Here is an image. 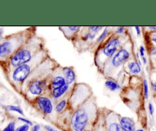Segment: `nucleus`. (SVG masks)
I'll use <instances>...</instances> for the list:
<instances>
[{
  "instance_id": "f257e3e1",
  "label": "nucleus",
  "mask_w": 156,
  "mask_h": 131,
  "mask_svg": "<svg viewBox=\"0 0 156 131\" xmlns=\"http://www.w3.org/2000/svg\"><path fill=\"white\" fill-rule=\"evenodd\" d=\"M43 40L37 37H30L24 45L20 47L11 56L10 63L12 67L17 68L27 63L42 50Z\"/></svg>"
},
{
  "instance_id": "f03ea898",
  "label": "nucleus",
  "mask_w": 156,
  "mask_h": 131,
  "mask_svg": "<svg viewBox=\"0 0 156 131\" xmlns=\"http://www.w3.org/2000/svg\"><path fill=\"white\" fill-rule=\"evenodd\" d=\"M121 47V39L118 36H111L105 44L101 46L95 54V63L99 69L104 67L105 64L118 51Z\"/></svg>"
},
{
  "instance_id": "7ed1b4c3",
  "label": "nucleus",
  "mask_w": 156,
  "mask_h": 131,
  "mask_svg": "<svg viewBox=\"0 0 156 131\" xmlns=\"http://www.w3.org/2000/svg\"><path fill=\"white\" fill-rule=\"evenodd\" d=\"M45 56V52L42 50L33 58L31 61L15 68L12 73V80L18 84L23 83L31 74L32 72L36 69V67H38V66L41 63Z\"/></svg>"
},
{
  "instance_id": "20e7f679",
  "label": "nucleus",
  "mask_w": 156,
  "mask_h": 131,
  "mask_svg": "<svg viewBox=\"0 0 156 131\" xmlns=\"http://www.w3.org/2000/svg\"><path fill=\"white\" fill-rule=\"evenodd\" d=\"M131 56L130 47L127 44L120 47L118 51L105 64L103 67L104 73H109L114 69H117L126 63Z\"/></svg>"
},
{
  "instance_id": "39448f33",
  "label": "nucleus",
  "mask_w": 156,
  "mask_h": 131,
  "mask_svg": "<svg viewBox=\"0 0 156 131\" xmlns=\"http://www.w3.org/2000/svg\"><path fill=\"white\" fill-rule=\"evenodd\" d=\"M91 120V110L87 106H82L74 111L70 120L73 131H85Z\"/></svg>"
},
{
  "instance_id": "423d86ee",
  "label": "nucleus",
  "mask_w": 156,
  "mask_h": 131,
  "mask_svg": "<svg viewBox=\"0 0 156 131\" xmlns=\"http://www.w3.org/2000/svg\"><path fill=\"white\" fill-rule=\"evenodd\" d=\"M29 39L30 37H28V34L26 32H22L0 44V58H5L10 56L15 49L21 46L22 47L24 44V43L27 42Z\"/></svg>"
},
{
  "instance_id": "0eeeda50",
  "label": "nucleus",
  "mask_w": 156,
  "mask_h": 131,
  "mask_svg": "<svg viewBox=\"0 0 156 131\" xmlns=\"http://www.w3.org/2000/svg\"><path fill=\"white\" fill-rule=\"evenodd\" d=\"M47 81L44 78H33L30 79L27 85V91L33 97H39L42 95L47 88Z\"/></svg>"
},
{
  "instance_id": "6e6552de",
  "label": "nucleus",
  "mask_w": 156,
  "mask_h": 131,
  "mask_svg": "<svg viewBox=\"0 0 156 131\" xmlns=\"http://www.w3.org/2000/svg\"><path fill=\"white\" fill-rule=\"evenodd\" d=\"M35 104L38 109L46 115H50L53 111V104L51 99L49 97L41 95L34 99Z\"/></svg>"
},
{
  "instance_id": "1a4fd4ad",
  "label": "nucleus",
  "mask_w": 156,
  "mask_h": 131,
  "mask_svg": "<svg viewBox=\"0 0 156 131\" xmlns=\"http://www.w3.org/2000/svg\"><path fill=\"white\" fill-rule=\"evenodd\" d=\"M119 123L123 131H136V123L133 119L131 117H120Z\"/></svg>"
},
{
  "instance_id": "9d476101",
  "label": "nucleus",
  "mask_w": 156,
  "mask_h": 131,
  "mask_svg": "<svg viewBox=\"0 0 156 131\" xmlns=\"http://www.w3.org/2000/svg\"><path fill=\"white\" fill-rule=\"evenodd\" d=\"M67 83L66 82L63 75H56L50 80V84H49V88L51 91H53V90L57 89V88L64 86Z\"/></svg>"
},
{
  "instance_id": "9b49d317",
  "label": "nucleus",
  "mask_w": 156,
  "mask_h": 131,
  "mask_svg": "<svg viewBox=\"0 0 156 131\" xmlns=\"http://www.w3.org/2000/svg\"><path fill=\"white\" fill-rule=\"evenodd\" d=\"M62 75L66 79V82L68 85L74 83L76 79V75L73 67H63L62 68Z\"/></svg>"
},
{
  "instance_id": "f8f14e48",
  "label": "nucleus",
  "mask_w": 156,
  "mask_h": 131,
  "mask_svg": "<svg viewBox=\"0 0 156 131\" xmlns=\"http://www.w3.org/2000/svg\"><path fill=\"white\" fill-rule=\"evenodd\" d=\"M142 62L140 60L135 61L133 60L128 62L127 68L129 69V73L133 75H138L142 72Z\"/></svg>"
},
{
  "instance_id": "ddd939ff",
  "label": "nucleus",
  "mask_w": 156,
  "mask_h": 131,
  "mask_svg": "<svg viewBox=\"0 0 156 131\" xmlns=\"http://www.w3.org/2000/svg\"><path fill=\"white\" fill-rule=\"evenodd\" d=\"M70 88V85H68V84H66L64 86L61 87V88H57V89H55L51 91V97H53L55 100H57V99L61 98L67 91H69Z\"/></svg>"
},
{
  "instance_id": "4468645a",
  "label": "nucleus",
  "mask_w": 156,
  "mask_h": 131,
  "mask_svg": "<svg viewBox=\"0 0 156 131\" xmlns=\"http://www.w3.org/2000/svg\"><path fill=\"white\" fill-rule=\"evenodd\" d=\"M61 30L63 32L65 36L68 39L75 37V35L80 30V27H59Z\"/></svg>"
},
{
  "instance_id": "2eb2a0df",
  "label": "nucleus",
  "mask_w": 156,
  "mask_h": 131,
  "mask_svg": "<svg viewBox=\"0 0 156 131\" xmlns=\"http://www.w3.org/2000/svg\"><path fill=\"white\" fill-rule=\"evenodd\" d=\"M105 87H106L108 90H110V91H116L121 88L120 84H118L115 80L111 79H107L105 82Z\"/></svg>"
},
{
  "instance_id": "dca6fc26",
  "label": "nucleus",
  "mask_w": 156,
  "mask_h": 131,
  "mask_svg": "<svg viewBox=\"0 0 156 131\" xmlns=\"http://www.w3.org/2000/svg\"><path fill=\"white\" fill-rule=\"evenodd\" d=\"M108 131H123L119 121L111 120L108 124Z\"/></svg>"
},
{
  "instance_id": "f3484780",
  "label": "nucleus",
  "mask_w": 156,
  "mask_h": 131,
  "mask_svg": "<svg viewBox=\"0 0 156 131\" xmlns=\"http://www.w3.org/2000/svg\"><path fill=\"white\" fill-rule=\"evenodd\" d=\"M67 105V101L66 99H62V100H60L55 106V111H56V113H61L64 109L66 108Z\"/></svg>"
},
{
  "instance_id": "a211bd4d",
  "label": "nucleus",
  "mask_w": 156,
  "mask_h": 131,
  "mask_svg": "<svg viewBox=\"0 0 156 131\" xmlns=\"http://www.w3.org/2000/svg\"><path fill=\"white\" fill-rule=\"evenodd\" d=\"M109 32H110V29L108 28V27H105V28L103 30V31H102V33L99 35L98 37L97 40H96V44H99L100 43L103 42L104 40L108 36Z\"/></svg>"
},
{
  "instance_id": "6ab92c4d",
  "label": "nucleus",
  "mask_w": 156,
  "mask_h": 131,
  "mask_svg": "<svg viewBox=\"0 0 156 131\" xmlns=\"http://www.w3.org/2000/svg\"><path fill=\"white\" fill-rule=\"evenodd\" d=\"M6 108L10 111H14V112H17L18 114H21V115H24V111H23V110L19 106H16V105H8L6 107Z\"/></svg>"
},
{
  "instance_id": "aec40b11",
  "label": "nucleus",
  "mask_w": 156,
  "mask_h": 131,
  "mask_svg": "<svg viewBox=\"0 0 156 131\" xmlns=\"http://www.w3.org/2000/svg\"><path fill=\"white\" fill-rule=\"evenodd\" d=\"M143 92H144V97L146 99L149 98V84H148L147 79H143Z\"/></svg>"
},
{
  "instance_id": "412c9836",
  "label": "nucleus",
  "mask_w": 156,
  "mask_h": 131,
  "mask_svg": "<svg viewBox=\"0 0 156 131\" xmlns=\"http://www.w3.org/2000/svg\"><path fill=\"white\" fill-rule=\"evenodd\" d=\"M96 37V34H93L91 32H90L88 30V32L85 34V35L83 36V40L84 41H93V40L95 39Z\"/></svg>"
},
{
  "instance_id": "4be33fe9",
  "label": "nucleus",
  "mask_w": 156,
  "mask_h": 131,
  "mask_svg": "<svg viewBox=\"0 0 156 131\" xmlns=\"http://www.w3.org/2000/svg\"><path fill=\"white\" fill-rule=\"evenodd\" d=\"M15 122H10L2 131H15Z\"/></svg>"
},
{
  "instance_id": "5701e85b",
  "label": "nucleus",
  "mask_w": 156,
  "mask_h": 131,
  "mask_svg": "<svg viewBox=\"0 0 156 131\" xmlns=\"http://www.w3.org/2000/svg\"><path fill=\"white\" fill-rule=\"evenodd\" d=\"M18 120H20L21 122H22V123H24V124H27L28 125V126H33V123H32V121H30V120H28V119L24 118V117H18Z\"/></svg>"
},
{
  "instance_id": "b1692460",
  "label": "nucleus",
  "mask_w": 156,
  "mask_h": 131,
  "mask_svg": "<svg viewBox=\"0 0 156 131\" xmlns=\"http://www.w3.org/2000/svg\"><path fill=\"white\" fill-rule=\"evenodd\" d=\"M29 129H30V126L27 124H23L17 127L15 131H29Z\"/></svg>"
},
{
  "instance_id": "393cba45",
  "label": "nucleus",
  "mask_w": 156,
  "mask_h": 131,
  "mask_svg": "<svg viewBox=\"0 0 156 131\" xmlns=\"http://www.w3.org/2000/svg\"><path fill=\"white\" fill-rule=\"evenodd\" d=\"M88 29H89L90 32L97 34V33H98L101 30H102V29H103V27H90Z\"/></svg>"
},
{
  "instance_id": "a878e982",
  "label": "nucleus",
  "mask_w": 156,
  "mask_h": 131,
  "mask_svg": "<svg viewBox=\"0 0 156 131\" xmlns=\"http://www.w3.org/2000/svg\"><path fill=\"white\" fill-rule=\"evenodd\" d=\"M145 53H146V49H145L144 46L141 45L140 47V48H139V53H140V56H141V57H144Z\"/></svg>"
},
{
  "instance_id": "bb28decb",
  "label": "nucleus",
  "mask_w": 156,
  "mask_h": 131,
  "mask_svg": "<svg viewBox=\"0 0 156 131\" xmlns=\"http://www.w3.org/2000/svg\"><path fill=\"white\" fill-rule=\"evenodd\" d=\"M148 108H149V114H150V115L153 116L154 112H155V108H154L153 104H152V103H149Z\"/></svg>"
},
{
  "instance_id": "cd10ccee",
  "label": "nucleus",
  "mask_w": 156,
  "mask_h": 131,
  "mask_svg": "<svg viewBox=\"0 0 156 131\" xmlns=\"http://www.w3.org/2000/svg\"><path fill=\"white\" fill-rule=\"evenodd\" d=\"M125 32V27H117V30H116V34H123V33Z\"/></svg>"
},
{
  "instance_id": "c85d7f7f",
  "label": "nucleus",
  "mask_w": 156,
  "mask_h": 131,
  "mask_svg": "<svg viewBox=\"0 0 156 131\" xmlns=\"http://www.w3.org/2000/svg\"><path fill=\"white\" fill-rule=\"evenodd\" d=\"M41 125L40 124H35L32 126V129L30 131H40L41 130Z\"/></svg>"
},
{
  "instance_id": "c756f323",
  "label": "nucleus",
  "mask_w": 156,
  "mask_h": 131,
  "mask_svg": "<svg viewBox=\"0 0 156 131\" xmlns=\"http://www.w3.org/2000/svg\"><path fill=\"white\" fill-rule=\"evenodd\" d=\"M44 127L47 131H58V130H56V129H54L53 127L50 126V125H44Z\"/></svg>"
},
{
  "instance_id": "7c9ffc66",
  "label": "nucleus",
  "mask_w": 156,
  "mask_h": 131,
  "mask_svg": "<svg viewBox=\"0 0 156 131\" xmlns=\"http://www.w3.org/2000/svg\"><path fill=\"white\" fill-rule=\"evenodd\" d=\"M151 41H152L155 45H156V32H153V33L151 34Z\"/></svg>"
},
{
  "instance_id": "2f4dec72",
  "label": "nucleus",
  "mask_w": 156,
  "mask_h": 131,
  "mask_svg": "<svg viewBox=\"0 0 156 131\" xmlns=\"http://www.w3.org/2000/svg\"><path fill=\"white\" fill-rule=\"evenodd\" d=\"M151 56H156V47H152L150 50Z\"/></svg>"
},
{
  "instance_id": "473e14b6",
  "label": "nucleus",
  "mask_w": 156,
  "mask_h": 131,
  "mask_svg": "<svg viewBox=\"0 0 156 131\" xmlns=\"http://www.w3.org/2000/svg\"><path fill=\"white\" fill-rule=\"evenodd\" d=\"M135 29H136V30L137 35H138V36H140V35L141 34V27H136Z\"/></svg>"
},
{
  "instance_id": "72a5a7b5",
  "label": "nucleus",
  "mask_w": 156,
  "mask_h": 131,
  "mask_svg": "<svg viewBox=\"0 0 156 131\" xmlns=\"http://www.w3.org/2000/svg\"><path fill=\"white\" fill-rule=\"evenodd\" d=\"M142 61H143V64H145V65H146V64H147V62H148V60H147V58L146 57H142Z\"/></svg>"
},
{
  "instance_id": "f704fd0d",
  "label": "nucleus",
  "mask_w": 156,
  "mask_h": 131,
  "mask_svg": "<svg viewBox=\"0 0 156 131\" xmlns=\"http://www.w3.org/2000/svg\"><path fill=\"white\" fill-rule=\"evenodd\" d=\"M152 89H153V91L156 93V81L155 82H153V83H152Z\"/></svg>"
},
{
  "instance_id": "c9c22d12",
  "label": "nucleus",
  "mask_w": 156,
  "mask_h": 131,
  "mask_svg": "<svg viewBox=\"0 0 156 131\" xmlns=\"http://www.w3.org/2000/svg\"><path fill=\"white\" fill-rule=\"evenodd\" d=\"M136 131H145L143 129H136Z\"/></svg>"
},
{
  "instance_id": "e433bc0d",
  "label": "nucleus",
  "mask_w": 156,
  "mask_h": 131,
  "mask_svg": "<svg viewBox=\"0 0 156 131\" xmlns=\"http://www.w3.org/2000/svg\"><path fill=\"white\" fill-rule=\"evenodd\" d=\"M85 131H91V130H89V129H87V130H85Z\"/></svg>"
},
{
  "instance_id": "4c0bfd02",
  "label": "nucleus",
  "mask_w": 156,
  "mask_h": 131,
  "mask_svg": "<svg viewBox=\"0 0 156 131\" xmlns=\"http://www.w3.org/2000/svg\"><path fill=\"white\" fill-rule=\"evenodd\" d=\"M155 60H156V59H155Z\"/></svg>"
}]
</instances>
